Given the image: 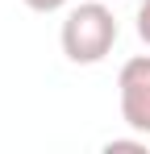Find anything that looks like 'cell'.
Instances as JSON below:
<instances>
[{
	"label": "cell",
	"instance_id": "3",
	"mask_svg": "<svg viewBox=\"0 0 150 154\" xmlns=\"http://www.w3.org/2000/svg\"><path fill=\"white\" fill-rule=\"evenodd\" d=\"M138 38L150 46V0H142V4H138Z\"/></svg>",
	"mask_w": 150,
	"mask_h": 154
},
{
	"label": "cell",
	"instance_id": "1",
	"mask_svg": "<svg viewBox=\"0 0 150 154\" xmlns=\"http://www.w3.org/2000/svg\"><path fill=\"white\" fill-rule=\"evenodd\" d=\"M117 17L104 0H88V4H75L71 13L63 17V29H58V46L71 58L75 67H96L108 58V50L117 46Z\"/></svg>",
	"mask_w": 150,
	"mask_h": 154
},
{
	"label": "cell",
	"instance_id": "2",
	"mask_svg": "<svg viewBox=\"0 0 150 154\" xmlns=\"http://www.w3.org/2000/svg\"><path fill=\"white\" fill-rule=\"evenodd\" d=\"M117 100H121V121L133 133L150 137V54H133L117 71Z\"/></svg>",
	"mask_w": 150,
	"mask_h": 154
},
{
	"label": "cell",
	"instance_id": "4",
	"mask_svg": "<svg viewBox=\"0 0 150 154\" xmlns=\"http://www.w3.org/2000/svg\"><path fill=\"white\" fill-rule=\"evenodd\" d=\"M71 0H25V8H33V13H58V8H67Z\"/></svg>",
	"mask_w": 150,
	"mask_h": 154
}]
</instances>
